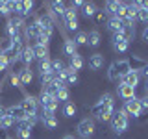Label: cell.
<instances>
[{
	"mask_svg": "<svg viewBox=\"0 0 148 139\" xmlns=\"http://www.w3.org/2000/svg\"><path fill=\"white\" fill-rule=\"evenodd\" d=\"M115 100H113V95L111 93H104V95L98 98V102H96L95 106L91 108V115L92 119H100V120H109L111 115L115 113Z\"/></svg>",
	"mask_w": 148,
	"mask_h": 139,
	"instance_id": "obj_1",
	"label": "cell"
},
{
	"mask_svg": "<svg viewBox=\"0 0 148 139\" xmlns=\"http://www.w3.org/2000/svg\"><path fill=\"white\" fill-rule=\"evenodd\" d=\"M35 17H37V24H39V28H41V35H45L46 39H52L56 21H54V17L50 15V11L41 9V11L35 13Z\"/></svg>",
	"mask_w": 148,
	"mask_h": 139,
	"instance_id": "obj_2",
	"label": "cell"
},
{
	"mask_svg": "<svg viewBox=\"0 0 148 139\" xmlns=\"http://www.w3.org/2000/svg\"><path fill=\"white\" fill-rule=\"evenodd\" d=\"M109 122H111V130H113L115 133H124L128 130L130 117L126 115V111H124V109H115V113L111 115Z\"/></svg>",
	"mask_w": 148,
	"mask_h": 139,
	"instance_id": "obj_3",
	"label": "cell"
},
{
	"mask_svg": "<svg viewBox=\"0 0 148 139\" xmlns=\"http://www.w3.org/2000/svg\"><path fill=\"white\" fill-rule=\"evenodd\" d=\"M63 22H65V28L69 32H72V34L78 32V28H80V24H78V11L69 2H67V9H65V15H63Z\"/></svg>",
	"mask_w": 148,
	"mask_h": 139,
	"instance_id": "obj_4",
	"label": "cell"
},
{
	"mask_svg": "<svg viewBox=\"0 0 148 139\" xmlns=\"http://www.w3.org/2000/svg\"><path fill=\"white\" fill-rule=\"evenodd\" d=\"M78 136L82 139H91V136L95 133V119L92 117H85L78 122Z\"/></svg>",
	"mask_w": 148,
	"mask_h": 139,
	"instance_id": "obj_5",
	"label": "cell"
},
{
	"mask_svg": "<svg viewBox=\"0 0 148 139\" xmlns=\"http://www.w3.org/2000/svg\"><path fill=\"white\" fill-rule=\"evenodd\" d=\"M122 109L126 111L128 117L139 119V117L143 115V109H141V104H139V98H137V96H133V98H130V100L124 102V108H122Z\"/></svg>",
	"mask_w": 148,
	"mask_h": 139,
	"instance_id": "obj_6",
	"label": "cell"
},
{
	"mask_svg": "<svg viewBox=\"0 0 148 139\" xmlns=\"http://www.w3.org/2000/svg\"><path fill=\"white\" fill-rule=\"evenodd\" d=\"M21 106H22V109H24L26 115H37L39 113V102H37V98L32 96V95H24Z\"/></svg>",
	"mask_w": 148,
	"mask_h": 139,
	"instance_id": "obj_7",
	"label": "cell"
},
{
	"mask_svg": "<svg viewBox=\"0 0 148 139\" xmlns=\"http://www.w3.org/2000/svg\"><path fill=\"white\" fill-rule=\"evenodd\" d=\"M39 120L43 122V126L45 128H48V130H54V128H58V124H59V120L58 117H56L54 113H50V111H43V109H39Z\"/></svg>",
	"mask_w": 148,
	"mask_h": 139,
	"instance_id": "obj_8",
	"label": "cell"
},
{
	"mask_svg": "<svg viewBox=\"0 0 148 139\" xmlns=\"http://www.w3.org/2000/svg\"><path fill=\"white\" fill-rule=\"evenodd\" d=\"M65 9H67V2H61V0H54L50 2V15L59 21H63V15H65Z\"/></svg>",
	"mask_w": 148,
	"mask_h": 139,
	"instance_id": "obj_9",
	"label": "cell"
},
{
	"mask_svg": "<svg viewBox=\"0 0 148 139\" xmlns=\"http://www.w3.org/2000/svg\"><path fill=\"white\" fill-rule=\"evenodd\" d=\"M111 41H113V48H115V52H119V54H124V52H128V48H130V43L126 39H124L120 34H113L111 35Z\"/></svg>",
	"mask_w": 148,
	"mask_h": 139,
	"instance_id": "obj_10",
	"label": "cell"
},
{
	"mask_svg": "<svg viewBox=\"0 0 148 139\" xmlns=\"http://www.w3.org/2000/svg\"><path fill=\"white\" fill-rule=\"evenodd\" d=\"M18 61H21L24 67H30L32 63L35 61V54H34V48H32L30 45H24V48H22L21 56H18Z\"/></svg>",
	"mask_w": 148,
	"mask_h": 139,
	"instance_id": "obj_11",
	"label": "cell"
},
{
	"mask_svg": "<svg viewBox=\"0 0 148 139\" xmlns=\"http://www.w3.org/2000/svg\"><path fill=\"white\" fill-rule=\"evenodd\" d=\"M6 113L9 117H13L15 122H21V120L26 119V113H24V109H22L21 104H13V106H9V108H6Z\"/></svg>",
	"mask_w": 148,
	"mask_h": 139,
	"instance_id": "obj_12",
	"label": "cell"
},
{
	"mask_svg": "<svg viewBox=\"0 0 148 139\" xmlns=\"http://www.w3.org/2000/svg\"><path fill=\"white\" fill-rule=\"evenodd\" d=\"M117 93H119V96H120V98H122L124 102L135 96V89H133V87H130V85H126V83H122V82H119V85H117Z\"/></svg>",
	"mask_w": 148,
	"mask_h": 139,
	"instance_id": "obj_13",
	"label": "cell"
},
{
	"mask_svg": "<svg viewBox=\"0 0 148 139\" xmlns=\"http://www.w3.org/2000/svg\"><path fill=\"white\" fill-rule=\"evenodd\" d=\"M119 82H122V83H126V85L133 87V89H137L139 82H141V74H139V72H133V71H130L126 76H122Z\"/></svg>",
	"mask_w": 148,
	"mask_h": 139,
	"instance_id": "obj_14",
	"label": "cell"
},
{
	"mask_svg": "<svg viewBox=\"0 0 148 139\" xmlns=\"http://www.w3.org/2000/svg\"><path fill=\"white\" fill-rule=\"evenodd\" d=\"M128 63H130V69H132L133 72H141L143 69L146 67V59L139 58V56H132V58H128Z\"/></svg>",
	"mask_w": 148,
	"mask_h": 139,
	"instance_id": "obj_15",
	"label": "cell"
},
{
	"mask_svg": "<svg viewBox=\"0 0 148 139\" xmlns=\"http://www.w3.org/2000/svg\"><path fill=\"white\" fill-rule=\"evenodd\" d=\"M37 71H39V76L52 72V59H50V58H41V59H37ZM52 74H54V72H52Z\"/></svg>",
	"mask_w": 148,
	"mask_h": 139,
	"instance_id": "obj_16",
	"label": "cell"
},
{
	"mask_svg": "<svg viewBox=\"0 0 148 139\" xmlns=\"http://www.w3.org/2000/svg\"><path fill=\"white\" fill-rule=\"evenodd\" d=\"M104 63H106V58H104V54H92L89 56V67L92 69V71H100L102 67H104Z\"/></svg>",
	"mask_w": 148,
	"mask_h": 139,
	"instance_id": "obj_17",
	"label": "cell"
},
{
	"mask_svg": "<svg viewBox=\"0 0 148 139\" xmlns=\"http://www.w3.org/2000/svg\"><path fill=\"white\" fill-rule=\"evenodd\" d=\"M18 78H21V83H22V87L30 85V83L34 82V71H32L30 67H24L22 71H18Z\"/></svg>",
	"mask_w": 148,
	"mask_h": 139,
	"instance_id": "obj_18",
	"label": "cell"
},
{
	"mask_svg": "<svg viewBox=\"0 0 148 139\" xmlns=\"http://www.w3.org/2000/svg\"><path fill=\"white\" fill-rule=\"evenodd\" d=\"M106 26H108V30L111 32V35H113V34H120V32L124 30V28H122V22H120L117 17H109L108 22H106Z\"/></svg>",
	"mask_w": 148,
	"mask_h": 139,
	"instance_id": "obj_19",
	"label": "cell"
},
{
	"mask_svg": "<svg viewBox=\"0 0 148 139\" xmlns=\"http://www.w3.org/2000/svg\"><path fill=\"white\" fill-rule=\"evenodd\" d=\"M115 65V69H117V74H119V78H122V76H126V74L132 71L130 69V63H128V59H119V61H113Z\"/></svg>",
	"mask_w": 148,
	"mask_h": 139,
	"instance_id": "obj_20",
	"label": "cell"
},
{
	"mask_svg": "<svg viewBox=\"0 0 148 139\" xmlns=\"http://www.w3.org/2000/svg\"><path fill=\"white\" fill-rule=\"evenodd\" d=\"M102 43V37H100V32L98 30H92L87 34V46H92V48H96V46H100Z\"/></svg>",
	"mask_w": 148,
	"mask_h": 139,
	"instance_id": "obj_21",
	"label": "cell"
},
{
	"mask_svg": "<svg viewBox=\"0 0 148 139\" xmlns=\"http://www.w3.org/2000/svg\"><path fill=\"white\" fill-rule=\"evenodd\" d=\"M96 11H98V9H96L95 2H85V4H83V8H82V15L85 17V19H92Z\"/></svg>",
	"mask_w": 148,
	"mask_h": 139,
	"instance_id": "obj_22",
	"label": "cell"
},
{
	"mask_svg": "<svg viewBox=\"0 0 148 139\" xmlns=\"http://www.w3.org/2000/svg\"><path fill=\"white\" fill-rule=\"evenodd\" d=\"M32 48H34L35 59L48 58V46H46V45H37V43H34V45H32Z\"/></svg>",
	"mask_w": 148,
	"mask_h": 139,
	"instance_id": "obj_23",
	"label": "cell"
},
{
	"mask_svg": "<svg viewBox=\"0 0 148 139\" xmlns=\"http://www.w3.org/2000/svg\"><path fill=\"white\" fill-rule=\"evenodd\" d=\"M76 50H78V46L74 45V41H72V37H65V45H63V52L71 58V56L76 54Z\"/></svg>",
	"mask_w": 148,
	"mask_h": 139,
	"instance_id": "obj_24",
	"label": "cell"
},
{
	"mask_svg": "<svg viewBox=\"0 0 148 139\" xmlns=\"http://www.w3.org/2000/svg\"><path fill=\"white\" fill-rule=\"evenodd\" d=\"M8 82L13 89H22V83H21V78H18V72L15 71H9L8 72Z\"/></svg>",
	"mask_w": 148,
	"mask_h": 139,
	"instance_id": "obj_25",
	"label": "cell"
},
{
	"mask_svg": "<svg viewBox=\"0 0 148 139\" xmlns=\"http://www.w3.org/2000/svg\"><path fill=\"white\" fill-rule=\"evenodd\" d=\"M69 59H71V65H69V67H71L74 72H78V71H80V69L83 67V58H82V56L78 54V52L74 54V56H71Z\"/></svg>",
	"mask_w": 148,
	"mask_h": 139,
	"instance_id": "obj_26",
	"label": "cell"
},
{
	"mask_svg": "<svg viewBox=\"0 0 148 139\" xmlns=\"http://www.w3.org/2000/svg\"><path fill=\"white\" fill-rule=\"evenodd\" d=\"M76 111H78V108H76V104H74V102L69 100V102H65V104H63V115L67 119H72L74 115H76Z\"/></svg>",
	"mask_w": 148,
	"mask_h": 139,
	"instance_id": "obj_27",
	"label": "cell"
},
{
	"mask_svg": "<svg viewBox=\"0 0 148 139\" xmlns=\"http://www.w3.org/2000/svg\"><path fill=\"white\" fill-rule=\"evenodd\" d=\"M17 35H21V30H18V28L8 19V22H6V37L13 39V37H17Z\"/></svg>",
	"mask_w": 148,
	"mask_h": 139,
	"instance_id": "obj_28",
	"label": "cell"
},
{
	"mask_svg": "<svg viewBox=\"0 0 148 139\" xmlns=\"http://www.w3.org/2000/svg\"><path fill=\"white\" fill-rule=\"evenodd\" d=\"M108 13L104 11V9H98V11L95 13V17H92V21H95V24L96 26H102V24H106V22H108Z\"/></svg>",
	"mask_w": 148,
	"mask_h": 139,
	"instance_id": "obj_29",
	"label": "cell"
},
{
	"mask_svg": "<svg viewBox=\"0 0 148 139\" xmlns=\"http://www.w3.org/2000/svg\"><path fill=\"white\" fill-rule=\"evenodd\" d=\"M72 41H74V45H76V46H87V34L78 30L76 35L72 37Z\"/></svg>",
	"mask_w": 148,
	"mask_h": 139,
	"instance_id": "obj_30",
	"label": "cell"
},
{
	"mask_svg": "<svg viewBox=\"0 0 148 139\" xmlns=\"http://www.w3.org/2000/svg\"><path fill=\"white\" fill-rule=\"evenodd\" d=\"M120 35H122L124 39L128 41V43H130V41H133V37H135V26H128V28H124V30L120 32Z\"/></svg>",
	"mask_w": 148,
	"mask_h": 139,
	"instance_id": "obj_31",
	"label": "cell"
},
{
	"mask_svg": "<svg viewBox=\"0 0 148 139\" xmlns=\"http://www.w3.org/2000/svg\"><path fill=\"white\" fill-rule=\"evenodd\" d=\"M63 69H65L63 61H61L59 58H54V59H52V72H54V76H58V74L61 72Z\"/></svg>",
	"mask_w": 148,
	"mask_h": 139,
	"instance_id": "obj_32",
	"label": "cell"
},
{
	"mask_svg": "<svg viewBox=\"0 0 148 139\" xmlns=\"http://www.w3.org/2000/svg\"><path fill=\"white\" fill-rule=\"evenodd\" d=\"M13 124H15V120H13V117H9V115L6 113L4 115V119L0 120V130H9L13 126Z\"/></svg>",
	"mask_w": 148,
	"mask_h": 139,
	"instance_id": "obj_33",
	"label": "cell"
},
{
	"mask_svg": "<svg viewBox=\"0 0 148 139\" xmlns=\"http://www.w3.org/2000/svg\"><path fill=\"white\" fill-rule=\"evenodd\" d=\"M56 98H58V102H63V104H65V102H69V87H63V89H59Z\"/></svg>",
	"mask_w": 148,
	"mask_h": 139,
	"instance_id": "obj_34",
	"label": "cell"
},
{
	"mask_svg": "<svg viewBox=\"0 0 148 139\" xmlns=\"http://www.w3.org/2000/svg\"><path fill=\"white\" fill-rule=\"evenodd\" d=\"M11 46H13V43H11V39H9V37H2V39H0V50H2V54L8 52Z\"/></svg>",
	"mask_w": 148,
	"mask_h": 139,
	"instance_id": "obj_35",
	"label": "cell"
},
{
	"mask_svg": "<svg viewBox=\"0 0 148 139\" xmlns=\"http://www.w3.org/2000/svg\"><path fill=\"white\" fill-rule=\"evenodd\" d=\"M108 78H109L111 82H117V80H120V78H119V74H117V69H115V65H113V63L109 65V71H108Z\"/></svg>",
	"mask_w": 148,
	"mask_h": 139,
	"instance_id": "obj_36",
	"label": "cell"
},
{
	"mask_svg": "<svg viewBox=\"0 0 148 139\" xmlns=\"http://www.w3.org/2000/svg\"><path fill=\"white\" fill-rule=\"evenodd\" d=\"M8 69H9V63L8 59L4 58V54L0 56V74H8Z\"/></svg>",
	"mask_w": 148,
	"mask_h": 139,
	"instance_id": "obj_37",
	"label": "cell"
},
{
	"mask_svg": "<svg viewBox=\"0 0 148 139\" xmlns=\"http://www.w3.org/2000/svg\"><path fill=\"white\" fill-rule=\"evenodd\" d=\"M17 136L21 139H30L32 137V130H26V128H17Z\"/></svg>",
	"mask_w": 148,
	"mask_h": 139,
	"instance_id": "obj_38",
	"label": "cell"
},
{
	"mask_svg": "<svg viewBox=\"0 0 148 139\" xmlns=\"http://www.w3.org/2000/svg\"><path fill=\"white\" fill-rule=\"evenodd\" d=\"M137 21H141V22H146V24H148V11H146L145 8H141V9L137 11Z\"/></svg>",
	"mask_w": 148,
	"mask_h": 139,
	"instance_id": "obj_39",
	"label": "cell"
},
{
	"mask_svg": "<svg viewBox=\"0 0 148 139\" xmlns=\"http://www.w3.org/2000/svg\"><path fill=\"white\" fill-rule=\"evenodd\" d=\"M0 17H11V13H9V9L6 6V2H0Z\"/></svg>",
	"mask_w": 148,
	"mask_h": 139,
	"instance_id": "obj_40",
	"label": "cell"
},
{
	"mask_svg": "<svg viewBox=\"0 0 148 139\" xmlns=\"http://www.w3.org/2000/svg\"><path fill=\"white\" fill-rule=\"evenodd\" d=\"M139 104H141V109H143V113H145V111H148V95L141 96V98H139Z\"/></svg>",
	"mask_w": 148,
	"mask_h": 139,
	"instance_id": "obj_41",
	"label": "cell"
},
{
	"mask_svg": "<svg viewBox=\"0 0 148 139\" xmlns=\"http://www.w3.org/2000/svg\"><path fill=\"white\" fill-rule=\"evenodd\" d=\"M143 41L148 43V26H145V30H143Z\"/></svg>",
	"mask_w": 148,
	"mask_h": 139,
	"instance_id": "obj_42",
	"label": "cell"
},
{
	"mask_svg": "<svg viewBox=\"0 0 148 139\" xmlns=\"http://www.w3.org/2000/svg\"><path fill=\"white\" fill-rule=\"evenodd\" d=\"M139 74H143V76H145V78H146V80H148V63H146V67H145V69H143V71H141V72H139Z\"/></svg>",
	"mask_w": 148,
	"mask_h": 139,
	"instance_id": "obj_43",
	"label": "cell"
},
{
	"mask_svg": "<svg viewBox=\"0 0 148 139\" xmlns=\"http://www.w3.org/2000/svg\"><path fill=\"white\" fill-rule=\"evenodd\" d=\"M4 115H6V108H4V106L0 104V120L4 119Z\"/></svg>",
	"mask_w": 148,
	"mask_h": 139,
	"instance_id": "obj_44",
	"label": "cell"
},
{
	"mask_svg": "<svg viewBox=\"0 0 148 139\" xmlns=\"http://www.w3.org/2000/svg\"><path fill=\"white\" fill-rule=\"evenodd\" d=\"M61 139H76V137H74V136H71V133H67V136H63Z\"/></svg>",
	"mask_w": 148,
	"mask_h": 139,
	"instance_id": "obj_45",
	"label": "cell"
},
{
	"mask_svg": "<svg viewBox=\"0 0 148 139\" xmlns=\"http://www.w3.org/2000/svg\"><path fill=\"white\" fill-rule=\"evenodd\" d=\"M145 95H148V80H145Z\"/></svg>",
	"mask_w": 148,
	"mask_h": 139,
	"instance_id": "obj_46",
	"label": "cell"
},
{
	"mask_svg": "<svg viewBox=\"0 0 148 139\" xmlns=\"http://www.w3.org/2000/svg\"><path fill=\"white\" fill-rule=\"evenodd\" d=\"M141 120L143 122H148V117H141Z\"/></svg>",
	"mask_w": 148,
	"mask_h": 139,
	"instance_id": "obj_47",
	"label": "cell"
},
{
	"mask_svg": "<svg viewBox=\"0 0 148 139\" xmlns=\"http://www.w3.org/2000/svg\"><path fill=\"white\" fill-rule=\"evenodd\" d=\"M143 8H145V9H146V11H148V2H145V6H143Z\"/></svg>",
	"mask_w": 148,
	"mask_h": 139,
	"instance_id": "obj_48",
	"label": "cell"
},
{
	"mask_svg": "<svg viewBox=\"0 0 148 139\" xmlns=\"http://www.w3.org/2000/svg\"><path fill=\"white\" fill-rule=\"evenodd\" d=\"M0 98H2V91H0Z\"/></svg>",
	"mask_w": 148,
	"mask_h": 139,
	"instance_id": "obj_49",
	"label": "cell"
},
{
	"mask_svg": "<svg viewBox=\"0 0 148 139\" xmlns=\"http://www.w3.org/2000/svg\"><path fill=\"white\" fill-rule=\"evenodd\" d=\"M0 56H2V50H0Z\"/></svg>",
	"mask_w": 148,
	"mask_h": 139,
	"instance_id": "obj_50",
	"label": "cell"
}]
</instances>
